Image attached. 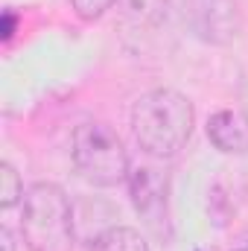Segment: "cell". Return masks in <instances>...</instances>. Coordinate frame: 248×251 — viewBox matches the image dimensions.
Masks as SVG:
<instances>
[{"label":"cell","instance_id":"cell-1","mask_svg":"<svg viewBox=\"0 0 248 251\" xmlns=\"http://www.w3.org/2000/svg\"><path fill=\"white\" fill-rule=\"evenodd\" d=\"M196 108L181 91L155 88L131 105V131L143 155L167 161L175 158L193 137Z\"/></svg>","mask_w":248,"mask_h":251},{"label":"cell","instance_id":"cell-3","mask_svg":"<svg viewBox=\"0 0 248 251\" xmlns=\"http://www.w3.org/2000/svg\"><path fill=\"white\" fill-rule=\"evenodd\" d=\"M70 161L76 173L94 187H120L131 173V158L120 134L102 120H85L73 128Z\"/></svg>","mask_w":248,"mask_h":251},{"label":"cell","instance_id":"cell-2","mask_svg":"<svg viewBox=\"0 0 248 251\" xmlns=\"http://www.w3.org/2000/svg\"><path fill=\"white\" fill-rule=\"evenodd\" d=\"M76 207L70 196L53 181H35L24 193L21 237L29 251H73Z\"/></svg>","mask_w":248,"mask_h":251},{"label":"cell","instance_id":"cell-7","mask_svg":"<svg viewBox=\"0 0 248 251\" xmlns=\"http://www.w3.org/2000/svg\"><path fill=\"white\" fill-rule=\"evenodd\" d=\"M91 251H149V243L128 225H111L91 243Z\"/></svg>","mask_w":248,"mask_h":251},{"label":"cell","instance_id":"cell-9","mask_svg":"<svg viewBox=\"0 0 248 251\" xmlns=\"http://www.w3.org/2000/svg\"><path fill=\"white\" fill-rule=\"evenodd\" d=\"M24 193L26 190H24L18 170L9 161H3L0 164V204H3V210H12V207L24 204Z\"/></svg>","mask_w":248,"mask_h":251},{"label":"cell","instance_id":"cell-8","mask_svg":"<svg viewBox=\"0 0 248 251\" xmlns=\"http://www.w3.org/2000/svg\"><path fill=\"white\" fill-rule=\"evenodd\" d=\"M170 0H117V9L137 26H155L164 21Z\"/></svg>","mask_w":248,"mask_h":251},{"label":"cell","instance_id":"cell-4","mask_svg":"<svg viewBox=\"0 0 248 251\" xmlns=\"http://www.w3.org/2000/svg\"><path fill=\"white\" fill-rule=\"evenodd\" d=\"M187 29L213 47H228L243 35V9L237 0H184Z\"/></svg>","mask_w":248,"mask_h":251},{"label":"cell","instance_id":"cell-11","mask_svg":"<svg viewBox=\"0 0 248 251\" xmlns=\"http://www.w3.org/2000/svg\"><path fill=\"white\" fill-rule=\"evenodd\" d=\"M0 246H3V251H18L15 234H12V228H9V225H3V228H0Z\"/></svg>","mask_w":248,"mask_h":251},{"label":"cell","instance_id":"cell-6","mask_svg":"<svg viewBox=\"0 0 248 251\" xmlns=\"http://www.w3.org/2000/svg\"><path fill=\"white\" fill-rule=\"evenodd\" d=\"M207 140L222 155L248 152V114L240 108H222L207 120Z\"/></svg>","mask_w":248,"mask_h":251},{"label":"cell","instance_id":"cell-5","mask_svg":"<svg viewBox=\"0 0 248 251\" xmlns=\"http://www.w3.org/2000/svg\"><path fill=\"white\" fill-rule=\"evenodd\" d=\"M125 184H128L134 210L140 213V219L152 231L164 234L167 213H170V204H167V190H170V184H167V173H161V167H158V158L131 164V173H128V181Z\"/></svg>","mask_w":248,"mask_h":251},{"label":"cell","instance_id":"cell-10","mask_svg":"<svg viewBox=\"0 0 248 251\" xmlns=\"http://www.w3.org/2000/svg\"><path fill=\"white\" fill-rule=\"evenodd\" d=\"M70 6L82 21H99L108 9L117 6V0H70Z\"/></svg>","mask_w":248,"mask_h":251}]
</instances>
